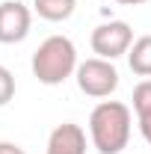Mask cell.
<instances>
[{
    "label": "cell",
    "mask_w": 151,
    "mask_h": 154,
    "mask_svg": "<svg viewBox=\"0 0 151 154\" xmlns=\"http://www.w3.org/2000/svg\"><path fill=\"white\" fill-rule=\"evenodd\" d=\"M89 136L98 154H122L131 139V107L122 101H101L89 113Z\"/></svg>",
    "instance_id": "cell-1"
},
{
    "label": "cell",
    "mask_w": 151,
    "mask_h": 154,
    "mask_svg": "<svg viewBox=\"0 0 151 154\" xmlns=\"http://www.w3.org/2000/svg\"><path fill=\"white\" fill-rule=\"evenodd\" d=\"M77 48L68 36H48L33 54V77L45 86H59L77 71Z\"/></svg>",
    "instance_id": "cell-2"
},
{
    "label": "cell",
    "mask_w": 151,
    "mask_h": 154,
    "mask_svg": "<svg viewBox=\"0 0 151 154\" xmlns=\"http://www.w3.org/2000/svg\"><path fill=\"white\" fill-rule=\"evenodd\" d=\"M74 80H77V89L89 98H110L119 89V71L110 59H101V57H92V59H83L74 71Z\"/></svg>",
    "instance_id": "cell-3"
},
{
    "label": "cell",
    "mask_w": 151,
    "mask_h": 154,
    "mask_svg": "<svg viewBox=\"0 0 151 154\" xmlns=\"http://www.w3.org/2000/svg\"><path fill=\"white\" fill-rule=\"evenodd\" d=\"M92 51L101 59H119L131 51L133 45V30L128 21H107V24H98L92 30Z\"/></svg>",
    "instance_id": "cell-4"
},
{
    "label": "cell",
    "mask_w": 151,
    "mask_h": 154,
    "mask_svg": "<svg viewBox=\"0 0 151 154\" xmlns=\"http://www.w3.org/2000/svg\"><path fill=\"white\" fill-rule=\"evenodd\" d=\"M33 27V12L21 0H6L0 3V45H18L30 36Z\"/></svg>",
    "instance_id": "cell-5"
},
{
    "label": "cell",
    "mask_w": 151,
    "mask_h": 154,
    "mask_svg": "<svg viewBox=\"0 0 151 154\" xmlns=\"http://www.w3.org/2000/svg\"><path fill=\"white\" fill-rule=\"evenodd\" d=\"M45 154H86V131L74 122L57 125L48 136V151Z\"/></svg>",
    "instance_id": "cell-6"
},
{
    "label": "cell",
    "mask_w": 151,
    "mask_h": 154,
    "mask_svg": "<svg viewBox=\"0 0 151 154\" xmlns=\"http://www.w3.org/2000/svg\"><path fill=\"white\" fill-rule=\"evenodd\" d=\"M128 65L136 77L151 80V36H139L133 38L131 51H128Z\"/></svg>",
    "instance_id": "cell-7"
},
{
    "label": "cell",
    "mask_w": 151,
    "mask_h": 154,
    "mask_svg": "<svg viewBox=\"0 0 151 154\" xmlns=\"http://www.w3.org/2000/svg\"><path fill=\"white\" fill-rule=\"evenodd\" d=\"M33 9H36L39 18L59 24V21H68L74 15L77 0H33Z\"/></svg>",
    "instance_id": "cell-8"
},
{
    "label": "cell",
    "mask_w": 151,
    "mask_h": 154,
    "mask_svg": "<svg viewBox=\"0 0 151 154\" xmlns=\"http://www.w3.org/2000/svg\"><path fill=\"white\" fill-rule=\"evenodd\" d=\"M133 113L136 119H151V80H139L133 86Z\"/></svg>",
    "instance_id": "cell-9"
},
{
    "label": "cell",
    "mask_w": 151,
    "mask_h": 154,
    "mask_svg": "<svg viewBox=\"0 0 151 154\" xmlns=\"http://www.w3.org/2000/svg\"><path fill=\"white\" fill-rule=\"evenodd\" d=\"M15 98V77L6 65H0V107H6Z\"/></svg>",
    "instance_id": "cell-10"
},
{
    "label": "cell",
    "mask_w": 151,
    "mask_h": 154,
    "mask_svg": "<svg viewBox=\"0 0 151 154\" xmlns=\"http://www.w3.org/2000/svg\"><path fill=\"white\" fill-rule=\"evenodd\" d=\"M0 154H24V148L15 142H0Z\"/></svg>",
    "instance_id": "cell-11"
},
{
    "label": "cell",
    "mask_w": 151,
    "mask_h": 154,
    "mask_svg": "<svg viewBox=\"0 0 151 154\" xmlns=\"http://www.w3.org/2000/svg\"><path fill=\"white\" fill-rule=\"evenodd\" d=\"M139 131H142V139L151 145V119H139Z\"/></svg>",
    "instance_id": "cell-12"
},
{
    "label": "cell",
    "mask_w": 151,
    "mask_h": 154,
    "mask_svg": "<svg viewBox=\"0 0 151 154\" xmlns=\"http://www.w3.org/2000/svg\"><path fill=\"white\" fill-rule=\"evenodd\" d=\"M116 3H122V6H139V3H148V0H116Z\"/></svg>",
    "instance_id": "cell-13"
}]
</instances>
